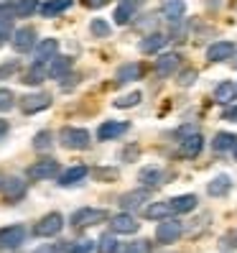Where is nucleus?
<instances>
[{
	"instance_id": "nucleus-1",
	"label": "nucleus",
	"mask_w": 237,
	"mask_h": 253,
	"mask_svg": "<svg viewBox=\"0 0 237 253\" xmlns=\"http://www.w3.org/2000/svg\"><path fill=\"white\" fill-rule=\"evenodd\" d=\"M59 141H62L64 148H69V151H84V148H90L92 143V136L90 130L84 128H62V133H59Z\"/></svg>"
},
{
	"instance_id": "nucleus-2",
	"label": "nucleus",
	"mask_w": 237,
	"mask_h": 253,
	"mask_svg": "<svg viewBox=\"0 0 237 253\" xmlns=\"http://www.w3.org/2000/svg\"><path fill=\"white\" fill-rule=\"evenodd\" d=\"M62 228H64L62 212H49V215H43L34 225V235H38V238H54V235L62 233Z\"/></svg>"
},
{
	"instance_id": "nucleus-3",
	"label": "nucleus",
	"mask_w": 237,
	"mask_h": 253,
	"mask_svg": "<svg viewBox=\"0 0 237 253\" xmlns=\"http://www.w3.org/2000/svg\"><path fill=\"white\" fill-rule=\"evenodd\" d=\"M105 220H107V212L100 210V207H82V210L71 212L74 228H90V225H97V222H105Z\"/></svg>"
},
{
	"instance_id": "nucleus-4",
	"label": "nucleus",
	"mask_w": 237,
	"mask_h": 253,
	"mask_svg": "<svg viewBox=\"0 0 237 253\" xmlns=\"http://www.w3.org/2000/svg\"><path fill=\"white\" fill-rule=\"evenodd\" d=\"M56 174H59V161L56 159H41V161L28 167V179H34V182L54 179Z\"/></svg>"
},
{
	"instance_id": "nucleus-5",
	"label": "nucleus",
	"mask_w": 237,
	"mask_h": 253,
	"mask_svg": "<svg viewBox=\"0 0 237 253\" xmlns=\"http://www.w3.org/2000/svg\"><path fill=\"white\" fill-rule=\"evenodd\" d=\"M181 233H184L181 222L173 220V217H166V220L156 228V241H158V243H176Z\"/></svg>"
},
{
	"instance_id": "nucleus-6",
	"label": "nucleus",
	"mask_w": 237,
	"mask_h": 253,
	"mask_svg": "<svg viewBox=\"0 0 237 253\" xmlns=\"http://www.w3.org/2000/svg\"><path fill=\"white\" fill-rule=\"evenodd\" d=\"M36 43H38V41H36V28L23 26V28H18V31H13V49H16L18 54L34 51Z\"/></svg>"
},
{
	"instance_id": "nucleus-7",
	"label": "nucleus",
	"mask_w": 237,
	"mask_h": 253,
	"mask_svg": "<svg viewBox=\"0 0 237 253\" xmlns=\"http://www.w3.org/2000/svg\"><path fill=\"white\" fill-rule=\"evenodd\" d=\"M21 108H23L26 115L41 113V110L51 108V95H49V92H34V95H26V97L21 100Z\"/></svg>"
},
{
	"instance_id": "nucleus-8",
	"label": "nucleus",
	"mask_w": 237,
	"mask_h": 253,
	"mask_svg": "<svg viewBox=\"0 0 237 253\" xmlns=\"http://www.w3.org/2000/svg\"><path fill=\"white\" fill-rule=\"evenodd\" d=\"M26 241V228L21 225H10V228H0V248H18Z\"/></svg>"
},
{
	"instance_id": "nucleus-9",
	"label": "nucleus",
	"mask_w": 237,
	"mask_h": 253,
	"mask_svg": "<svg viewBox=\"0 0 237 253\" xmlns=\"http://www.w3.org/2000/svg\"><path fill=\"white\" fill-rule=\"evenodd\" d=\"M110 225H112V233H117V235H133V233H138L140 222L128 212H120L110 220Z\"/></svg>"
},
{
	"instance_id": "nucleus-10",
	"label": "nucleus",
	"mask_w": 237,
	"mask_h": 253,
	"mask_svg": "<svg viewBox=\"0 0 237 253\" xmlns=\"http://www.w3.org/2000/svg\"><path fill=\"white\" fill-rule=\"evenodd\" d=\"M202 148H204V138H202V133H189L186 138H181V146H179V154L184 159H197L202 154Z\"/></svg>"
},
{
	"instance_id": "nucleus-11",
	"label": "nucleus",
	"mask_w": 237,
	"mask_h": 253,
	"mask_svg": "<svg viewBox=\"0 0 237 253\" xmlns=\"http://www.w3.org/2000/svg\"><path fill=\"white\" fill-rule=\"evenodd\" d=\"M59 51V41L56 39H41L36 46H34V62L43 64V62H51Z\"/></svg>"
},
{
	"instance_id": "nucleus-12",
	"label": "nucleus",
	"mask_w": 237,
	"mask_h": 253,
	"mask_svg": "<svg viewBox=\"0 0 237 253\" xmlns=\"http://www.w3.org/2000/svg\"><path fill=\"white\" fill-rule=\"evenodd\" d=\"M128 123L123 121H105L100 128H97V138L100 141H115V138H120L123 133H128Z\"/></svg>"
},
{
	"instance_id": "nucleus-13",
	"label": "nucleus",
	"mask_w": 237,
	"mask_h": 253,
	"mask_svg": "<svg viewBox=\"0 0 237 253\" xmlns=\"http://www.w3.org/2000/svg\"><path fill=\"white\" fill-rule=\"evenodd\" d=\"M232 56H235V43L232 41H217L206 49V59H209V62H227Z\"/></svg>"
},
{
	"instance_id": "nucleus-14",
	"label": "nucleus",
	"mask_w": 237,
	"mask_h": 253,
	"mask_svg": "<svg viewBox=\"0 0 237 253\" xmlns=\"http://www.w3.org/2000/svg\"><path fill=\"white\" fill-rule=\"evenodd\" d=\"M23 195H26V182L21 179V176H8V179L3 182V197L8 202H18Z\"/></svg>"
},
{
	"instance_id": "nucleus-15",
	"label": "nucleus",
	"mask_w": 237,
	"mask_h": 253,
	"mask_svg": "<svg viewBox=\"0 0 237 253\" xmlns=\"http://www.w3.org/2000/svg\"><path fill=\"white\" fill-rule=\"evenodd\" d=\"M49 77L54 80H64L67 74L71 72V56H64V54H56L51 62H49Z\"/></svg>"
},
{
	"instance_id": "nucleus-16",
	"label": "nucleus",
	"mask_w": 237,
	"mask_h": 253,
	"mask_svg": "<svg viewBox=\"0 0 237 253\" xmlns=\"http://www.w3.org/2000/svg\"><path fill=\"white\" fill-rule=\"evenodd\" d=\"M173 207H171V200L166 202H153V205H148L145 207V217L148 220H166V217H173Z\"/></svg>"
},
{
	"instance_id": "nucleus-17",
	"label": "nucleus",
	"mask_w": 237,
	"mask_h": 253,
	"mask_svg": "<svg viewBox=\"0 0 237 253\" xmlns=\"http://www.w3.org/2000/svg\"><path fill=\"white\" fill-rule=\"evenodd\" d=\"M179 54H164L161 59H156V74H161V77H171V74L176 72V67H179Z\"/></svg>"
},
{
	"instance_id": "nucleus-18",
	"label": "nucleus",
	"mask_w": 237,
	"mask_h": 253,
	"mask_svg": "<svg viewBox=\"0 0 237 253\" xmlns=\"http://www.w3.org/2000/svg\"><path fill=\"white\" fill-rule=\"evenodd\" d=\"M161 13H164V18L169 21H181L184 13H186V0H166L164 8H161Z\"/></svg>"
},
{
	"instance_id": "nucleus-19",
	"label": "nucleus",
	"mask_w": 237,
	"mask_h": 253,
	"mask_svg": "<svg viewBox=\"0 0 237 253\" xmlns=\"http://www.w3.org/2000/svg\"><path fill=\"white\" fill-rule=\"evenodd\" d=\"M230 189H232V182H230V176H227V174H217L214 179L206 184V192H209L212 197H225Z\"/></svg>"
},
{
	"instance_id": "nucleus-20",
	"label": "nucleus",
	"mask_w": 237,
	"mask_h": 253,
	"mask_svg": "<svg viewBox=\"0 0 237 253\" xmlns=\"http://www.w3.org/2000/svg\"><path fill=\"white\" fill-rule=\"evenodd\" d=\"M166 41H169V39H166L164 34H158V31H156V34H148V36L140 41V51H143V54H156V51H161V49L166 46Z\"/></svg>"
},
{
	"instance_id": "nucleus-21",
	"label": "nucleus",
	"mask_w": 237,
	"mask_h": 253,
	"mask_svg": "<svg viewBox=\"0 0 237 253\" xmlns=\"http://www.w3.org/2000/svg\"><path fill=\"white\" fill-rule=\"evenodd\" d=\"M148 197H151V192L145 189H133V192H125V195L120 197V205L125 207V210H130V207H138L143 202H148Z\"/></svg>"
},
{
	"instance_id": "nucleus-22",
	"label": "nucleus",
	"mask_w": 237,
	"mask_h": 253,
	"mask_svg": "<svg viewBox=\"0 0 237 253\" xmlns=\"http://www.w3.org/2000/svg\"><path fill=\"white\" fill-rule=\"evenodd\" d=\"M87 174H90V169H87V167H82V164H79V167H71V169H67L62 176H59V184H62V187H71V184L82 182Z\"/></svg>"
},
{
	"instance_id": "nucleus-23",
	"label": "nucleus",
	"mask_w": 237,
	"mask_h": 253,
	"mask_svg": "<svg viewBox=\"0 0 237 253\" xmlns=\"http://www.w3.org/2000/svg\"><path fill=\"white\" fill-rule=\"evenodd\" d=\"M138 179L143 182V187H158L161 182H164V171H161L158 167H143L140 174H138Z\"/></svg>"
},
{
	"instance_id": "nucleus-24",
	"label": "nucleus",
	"mask_w": 237,
	"mask_h": 253,
	"mask_svg": "<svg viewBox=\"0 0 237 253\" xmlns=\"http://www.w3.org/2000/svg\"><path fill=\"white\" fill-rule=\"evenodd\" d=\"M71 8V0H46V3L41 5V16L43 18H54L59 13H64Z\"/></svg>"
},
{
	"instance_id": "nucleus-25",
	"label": "nucleus",
	"mask_w": 237,
	"mask_h": 253,
	"mask_svg": "<svg viewBox=\"0 0 237 253\" xmlns=\"http://www.w3.org/2000/svg\"><path fill=\"white\" fill-rule=\"evenodd\" d=\"M135 16V3H133V0H123L120 5L115 8V23L117 26H125V23H130V18Z\"/></svg>"
},
{
	"instance_id": "nucleus-26",
	"label": "nucleus",
	"mask_w": 237,
	"mask_h": 253,
	"mask_svg": "<svg viewBox=\"0 0 237 253\" xmlns=\"http://www.w3.org/2000/svg\"><path fill=\"white\" fill-rule=\"evenodd\" d=\"M46 77H49V69L43 67V64H38V62H34V67L23 74L21 82H23V84H41Z\"/></svg>"
},
{
	"instance_id": "nucleus-27",
	"label": "nucleus",
	"mask_w": 237,
	"mask_h": 253,
	"mask_svg": "<svg viewBox=\"0 0 237 253\" xmlns=\"http://www.w3.org/2000/svg\"><path fill=\"white\" fill-rule=\"evenodd\" d=\"M197 195H179V197H173L171 200V207H173V212L176 215H181V212H191L197 207Z\"/></svg>"
},
{
	"instance_id": "nucleus-28",
	"label": "nucleus",
	"mask_w": 237,
	"mask_h": 253,
	"mask_svg": "<svg viewBox=\"0 0 237 253\" xmlns=\"http://www.w3.org/2000/svg\"><path fill=\"white\" fill-rule=\"evenodd\" d=\"M235 146H237V136H232V133H227V130H219L214 136V141H212V148L217 154L230 151V148H235Z\"/></svg>"
},
{
	"instance_id": "nucleus-29",
	"label": "nucleus",
	"mask_w": 237,
	"mask_h": 253,
	"mask_svg": "<svg viewBox=\"0 0 237 253\" xmlns=\"http://www.w3.org/2000/svg\"><path fill=\"white\" fill-rule=\"evenodd\" d=\"M214 100L222 102V105H227V102L237 100V84H232V82H222V84H217Z\"/></svg>"
},
{
	"instance_id": "nucleus-30",
	"label": "nucleus",
	"mask_w": 237,
	"mask_h": 253,
	"mask_svg": "<svg viewBox=\"0 0 237 253\" xmlns=\"http://www.w3.org/2000/svg\"><path fill=\"white\" fill-rule=\"evenodd\" d=\"M140 74H143V67L140 64H123L120 69H117V82L125 84V82H133V80H140Z\"/></svg>"
},
{
	"instance_id": "nucleus-31",
	"label": "nucleus",
	"mask_w": 237,
	"mask_h": 253,
	"mask_svg": "<svg viewBox=\"0 0 237 253\" xmlns=\"http://www.w3.org/2000/svg\"><path fill=\"white\" fill-rule=\"evenodd\" d=\"M36 8H38V0H18L13 5V13H16V18H28V16H34Z\"/></svg>"
},
{
	"instance_id": "nucleus-32",
	"label": "nucleus",
	"mask_w": 237,
	"mask_h": 253,
	"mask_svg": "<svg viewBox=\"0 0 237 253\" xmlns=\"http://www.w3.org/2000/svg\"><path fill=\"white\" fill-rule=\"evenodd\" d=\"M140 100H143V92L135 90V92H128V95H123V97H117V100H115V108H120V110H125V108H135Z\"/></svg>"
},
{
	"instance_id": "nucleus-33",
	"label": "nucleus",
	"mask_w": 237,
	"mask_h": 253,
	"mask_svg": "<svg viewBox=\"0 0 237 253\" xmlns=\"http://www.w3.org/2000/svg\"><path fill=\"white\" fill-rule=\"evenodd\" d=\"M51 143H54L51 130H38L34 136V148L36 151H46V148H51Z\"/></svg>"
},
{
	"instance_id": "nucleus-34",
	"label": "nucleus",
	"mask_w": 237,
	"mask_h": 253,
	"mask_svg": "<svg viewBox=\"0 0 237 253\" xmlns=\"http://www.w3.org/2000/svg\"><path fill=\"white\" fill-rule=\"evenodd\" d=\"M90 31H92V36H95V39H107L112 28H110V23H107V21L95 18V21L90 23Z\"/></svg>"
},
{
	"instance_id": "nucleus-35",
	"label": "nucleus",
	"mask_w": 237,
	"mask_h": 253,
	"mask_svg": "<svg viewBox=\"0 0 237 253\" xmlns=\"http://www.w3.org/2000/svg\"><path fill=\"white\" fill-rule=\"evenodd\" d=\"M117 233H107V235H102L100 238V253H115L117 251V238H115Z\"/></svg>"
},
{
	"instance_id": "nucleus-36",
	"label": "nucleus",
	"mask_w": 237,
	"mask_h": 253,
	"mask_svg": "<svg viewBox=\"0 0 237 253\" xmlns=\"http://www.w3.org/2000/svg\"><path fill=\"white\" fill-rule=\"evenodd\" d=\"M18 59H10V62H5V64H0V80H10L13 74L18 72Z\"/></svg>"
},
{
	"instance_id": "nucleus-37",
	"label": "nucleus",
	"mask_w": 237,
	"mask_h": 253,
	"mask_svg": "<svg viewBox=\"0 0 237 253\" xmlns=\"http://www.w3.org/2000/svg\"><path fill=\"white\" fill-rule=\"evenodd\" d=\"M13 102H16V97H13L10 90H5V87H0V113H5L13 108Z\"/></svg>"
},
{
	"instance_id": "nucleus-38",
	"label": "nucleus",
	"mask_w": 237,
	"mask_h": 253,
	"mask_svg": "<svg viewBox=\"0 0 237 253\" xmlns=\"http://www.w3.org/2000/svg\"><path fill=\"white\" fill-rule=\"evenodd\" d=\"M92 176L97 182H115L117 179V169H95Z\"/></svg>"
},
{
	"instance_id": "nucleus-39",
	"label": "nucleus",
	"mask_w": 237,
	"mask_h": 253,
	"mask_svg": "<svg viewBox=\"0 0 237 253\" xmlns=\"http://www.w3.org/2000/svg\"><path fill=\"white\" fill-rule=\"evenodd\" d=\"M197 77H199L197 69H184V72H181L176 80H179V84H181V87H191V84L197 82Z\"/></svg>"
},
{
	"instance_id": "nucleus-40",
	"label": "nucleus",
	"mask_w": 237,
	"mask_h": 253,
	"mask_svg": "<svg viewBox=\"0 0 237 253\" xmlns=\"http://www.w3.org/2000/svg\"><path fill=\"white\" fill-rule=\"evenodd\" d=\"M125 253H151V243L148 241H135L125 248Z\"/></svg>"
},
{
	"instance_id": "nucleus-41",
	"label": "nucleus",
	"mask_w": 237,
	"mask_h": 253,
	"mask_svg": "<svg viewBox=\"0 0 237 253\" xmlns=\"http://www.w3.org/2000/svg\"><path fill=\"white\" fill-rule=\"evenodd\" d=\"M138 156H140V148H138L135 143H133V146H125V151H123V161L133 164V161H135Z\"/></svg>"
},
{
	"instance_id": "nucleus-42",
	"label": "nucleus",
	"mask_w": 237,
	"mask_h": 253,
	"mask_svg": "<svg viewBox=\"0 0 237 253\" xmlns=\"http://www.w3.org/2000/svg\"><path fill=\"white\" fill-rule=\"evenodd\" d=\"M95 251V241H82V243H74V253H92Z\"/></svg>"
},
{
	"instance_id": "nucleus-43",
	"label": "nucleus",
	"mask_w": 237,
	"mask_h": 253,
	"mask_svg": "<svg viewBox=\"0 0 237 253\" xmlns=\"http://www.w3.org/2000/svg\"><path fill=\"white\" fill-rule=\"evenodd\" d=\"M222 118H225L227 123H237V105L235 108H227L225 113H222Z\"/></svg>"
},
{
	"instance_id": "nucleus-44",
	"label": "nucleus",
	"mask_w": 237,
	"mask_h": 253,
	"mask_svg": "<svg viewBox=\"0 0 237 253\" xmlns=\"http://www.w3.org/2000/svg\"><path fill=\"white\" fill-rule=\"evenodd\" d=\"M107 3H110V0H84V5H87V8H95V10H97V8H105Z\"/></svg>"
},
{
	"instance_id": "nucleus-45",
	"label": "nucleus",
	"mask_w": 237,
	"mask_h": 253,
	"mask_svg": "<svg viewBox=\"0 0 237 253\" xmlns=\"http://www.w3.org/2000/svg\"><path fill=\"white\" fill-rule=\"evenodd\" d=\"M8 133V121H0V138H3Z\"/></svg>"
},
{
	"instance_id": "nucleus-46",
	"label": "nucleus",
	"mask_w": 237,
	"mask_h": 253,
	"mask_svg": "<svg viewBox=\"0 0 237 253\" xmlns=\"http://www.w3.org/2000/svg\"><path fill=\"white\" fill-rule=\"evenodd\" d=\"M3 182H5V179H3V176H0V189H3Z\"/></svg>"
},
{
	"instance_id": "nucleus-47",
	"label": "nucleus",
	"mask_w": 237,
	"mask_h": 253,
	"mask_svg": "<svg viewBox=\"0 0 237 253\" xmlns=\"http://www.w3.org/2000/svg\"><path fill=\"white\" fill-rule=\"evenodd\" d=\"M232 64H235V67H237V56H235V59H232Z\"/></svg>"
},
{
	"instance_id": "nucleus-48",
	"label": "nucleus",
	"mask_w": 237,
	"mask_h": 253,
	"mask_svg": "<svg viewBox=\"0 0 237 253\" xmlns=\"http://www.w3.org/2000/svg\"><path fill=\"white\" fill-rule=\"evenodd\" d=\"M235 159H237V146H235Z\"/></svg>"
},
{
	"instance_id": "nucleus-49",
	"label": "nucleus",
	"mask_w": 237,
	"mask_h": 253,
	"mask_svg": "<svg viewBox=\"0 0 237 253\" xmlns=\"http://www.w3.org/2000/svg\"><path fill=\"white\" fill-rule=\"evenodd\" d=\"M135 3H140V0H135Z\"/></svg>"
},
{
	"instance_id": "nucleus-50",
	"label": "nucleus",
	"mask_w": 237,
	"mask_h": 253,
	"mask_svg": "<svg viewBox=\"0 0 237 253\" xmlns=\"http://www.w3.org/2000/svg\"><path fill=\"white\" fill-rule=\"evenodd\" d=\"M0 43H3V41H0Z\"/></svg>"
}]
</instances>
